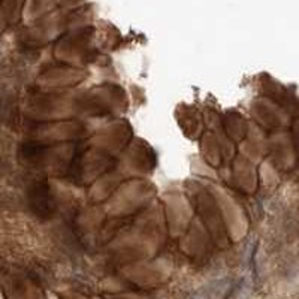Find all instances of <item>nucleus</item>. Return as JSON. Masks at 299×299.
Returning a JSON list of instances; mask_svg holds the SVG:
<instances>
[]
</instances>
